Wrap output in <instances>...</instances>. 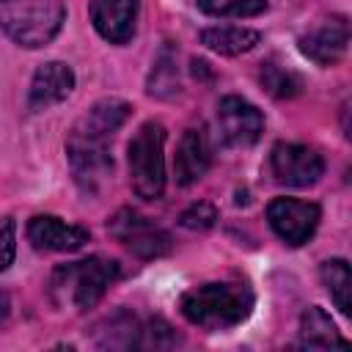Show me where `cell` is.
<instances>
[{
  "instance_id": "1",
  "label": "cell",
  "mask_w": 352,
  "mask_h": 352,
  "mask_svg": "<svg viewBox=\"0 0 352 352\" xmlns=\"http://www.w3.org/2000/svg\"><path fill=\"white\" fill-rule=\"evenodd\" d=\"M132 104L124 99H99L69 132L66 151L72 176L80 184L82 192L96 195L107 176L113 173V157H110V138L124 126L129 118Z\"/></svg>"
},
{
  "instance_id": "2",
  "label": "cell",
  "mask_w": 352,
  "mask_h": 352,
  "mask_svg": "<svg viewBox=\"0 0 352 352\" xmlns=\"http://www.w3.org/2000/svg\"><path fill=\"white\" fill-rule=\"evenodd\" d=\"M116 278H118V264L102 256L60 264L50 278V297L58 308L88 311L104 297L107 286Z\"/></svg>"
},
{
  "instance_id": "3",
  "label": "cell",
  "mask_w": 352,
  "mask_h": 352,
  "mask_svg": "<svg viewBox=\"0 0 352 352\" xmlns=\"http://www.w3.org/2000/svg\"><path fill=\"white\" fill-rule=\"evenodd\" d=\"M253 294L245 283H204L182 297V314L204 330H228L248 319Z\"/></svg>"
},
{
  "instance_id": "4",
  "label": "cell",
  "mask_w": 352,
  "mask_h": 352,
  "mask_svg": "<svg viewBox=\"0 0 352 352\" xmlns=\"http://www.w3.org/2000/svg\"><path fill=\"white\" fill-rule=\"evenodd\" d=\"M66 19L63 0H0V28L22 47H44Z\"/></svg>"
},
{
  "instance_id": "5",
  "label": "cell",
  "mask_w": 352,
  "mask_h": 352,
  "mask_svg": "<svg viewBox=\"0 0 352 352\" xmlns=\"http://www.w3.org/2000/svg\"><path fill=\"white\" fill-rule=\"evenodd\" d=\"M129 182L140 198H160L165 190V126L146 121L129 140Z\"/></svg>"
},
{
  "instance_id": "6",
  "label": "cell",
  "mask_w": 352,
  "mask_h": 352,
  "mask_svg": "<svg viewBox=\"0 0 352 352\" xmlns=\"http://www.w3.org/2000/svg\"><path fill=\"white\" fill-rule=\"evenodd\" d=\"M107 231L140 258H157L170 250V234L135 209H118L107 220Z\"/></svg>"
},
{
  "instance_id": "7",
  "label": "cell",
  "mask_w": 352,
  "mask_h": 352,
  "mask_svg": "<svg viewBox=\"0 0 352 352\" xmlns=\"http://www.w3.org/2000/svg\"><path fill=\"white\" fill-rule=\"evenodd\" d=\"M217 129L226 146H250L264 132V116L242 96H223L217 104Z\"/></svg>"
},
{
  "instance_id": "8",
  "label": "cell",
  "mask_w": 352,
  "mask_h": 352,
  "mask_svg": "<svg viewBox=\"0 0 352 352\" xmlns=\"http://www.w3.org/2000/svg\"><path fill=\"white\" fill-rule=\"evenodd\" d=\"M267 220L286 245H302L319 226V206L297 198H275L267 206Z\"/></svg>"
},
{
  "instance_id": "9",
  "label": "cell",
  "mask_w": 352,
  "mask_h": 352,
  "mask_svg": "<svg viewBox=\"0 0 352 352\" xmlns=\"http://www.w3.org/2000/svg\"><path fill=\"white\" fill-rule=\"evenodd\" d=\"M270 168L280 184L292 187H311L324 173L322 157L300 143H278L270 154Z\"/></svg>"
},
{
  "instance_id": "10",
  "label": "cell",
  "mask_w": 352,
  "mask_h": 352,
  "mask_svg": "<svg viewBox=\"0 0 352 352\" xmlns=\"http://www.w3.org/2000/svg\"><path fill=\"white\" fill-rule=\"evenodd\" d=\"M349 47V22L344 16L324 19L314 30H308L300 38V50L305 58H311L319 66H333L346 55Z\"/></svg>"
},
{
  "instance_id": "11",
  "label": "cell",
  "mask_w": 352,
  "mask_h": 352,
  "mask_svg": "<svg viewBox=\"0 0 352 352\" xmlns=\"http://www.w3.org/2000/svg\"><path fill=\"white\" fill-rule=\"evenodd\" d=\"M74 88V72L69 63L50 60L36 69L30 80V94H28V107L30 110H47L58 102H63Z\"/></svg>"
},
{
  "instance_id": "12",
  "label": "cell",
  "mask_w": 352,
  "mask_h": 352,
  "mask_svg": "<svg viewBox=\"0 0 352 352\" xmlns=\"http://www.w3.org/2000/svg\"><path fill=\"white\" fill-rule=\"evenodd\" d=\"M91 22L102 38L124 44L135 33L138 0H91Z\"/></svg>"
},
{
  "instance_id": "13",
  "label": "cell",
  "mask_w": 352,
  "mask_h": 352,
  "mask_svg": "<svg viewBox=\"0 0 352 352\" xmlns=\"http://www.w3.org/2000/svg\"><path fill=\"white\" fill-rule=\"evenodd\" d=\"M28 239L33 242V248L38 250H80L88 242V231L72 223H63L60 217L52 214H36L28 223Z\"/></svg>"
},
{
  "instance_id": "14",
  "label": "cell",
  "mask_w": 352,
  "mask_h": 352,
  "mask_svg": "<svg viewBox=\"0 0 352 352\" xmlns=\"http://www.w3.org/2000/svg\"><path fill=\"white\" fill-rule=\"evenodd\" d=\"M212 162V146L204 129H187L179 140L176 157H173V170H176V182L179 184H195Z\"/></svg>"
},
{
  "instance_id": "15",
  "label": "cell",
  "mask_w": 352,
  "mask_h": 352,
  "mask_svg": "<svg viewBox=\"0 0 352 352\" xmlns=\"http://www.w3.org/2000/svg\"><path fill=\"white\" fill-rule=\"evenodd\" d=\"M300 336L305 346H346L349 341L338 333L336 322L316 305H311L300 319Z\"/></svg>"
},
{
  "instance_id": "16",
  "label": "cell",
  "mask_w": 352,
  "mask_h": 352,
  "mask_svg": "<svg viewBox=\"0 0 352 352\" xmlns=\"http://www.w3.org/2000/svg\"><path fill=\"white\" fill-rule=\"evenodd\" d=\"M179 63H176V50L170 44H165L157 58H154V66H151V74H148V82H146V91L157 99H170L179 94Z\"/></svg>"
},
{
  "instance_id": "17",
  "label": "cell",
  "mask_w": 352,
  "mask_h": 352,
  "mask_svg": "<svg viewBox=\"0 0 352 352\" xmlns=\"http://www.w3.org/2000/svg\"><path fill=\"white\" fill-rule=\"evenodd\" d=\"M258 38H261L258 30H250V28H209L201 33V41L220 55H242L253 50Z\"/></svg>"
},
{
  "instance_id": "18",
  "label": "cell",
  "mask_w": 352,
  "mask_h": 352,
  "mask_svg": "<svg viewBox=\"0 0 352 352\" xmlns=\"http://www.w3.org/2000/svg\"><path fill=\"white\" fill-rule=\"evenodd\" d=\"M322 280L341 314L352 311V272L344 258H330L322 264Z\"/></svg>"
},
{
  "instance_id": "19",
  "label": "cell",
  "mask_w": 352,
  "mask_h": 352,
  "mask_svg": "<svg viewBox=\"0 0 352 352\" xmlns=\"http://www.w3.org/2000/svg\"><path fill=\"white\" fill-rule=\"evenodd\" d=\"M261 85L272 96H278V99H292V96H297L302 91L300 74H294L292 69H286V66H280L275 60L264 63V69H261Z\"/></svg>"
},
{
  "instance_id": "20",
  "label": "cell",
  "mask_w": 352,
  "mask_h": 352,
  "mask_svg": "<svg viewBox=\"0 0 352 352\" xmlns=\"http://www.w3.org/2000/svg\"><path fill=\"white\" fill-rule=\"evenodd\" d=\"M212 16H253L267 8V0H198Z\"/></svg>"
},
{
  "instance_id": "21",
  "label": "cell",
  "mask_w": 352,
  "mask_h": 352,
  "mask_svg": "<svg viewBox=\"0 0 352 352\" xmlns=\"http://www.w3.org/2000/svg\"><path fill=\"white\" fill-rule=\"evenodd\" d=\"M179 341V336L170 330V324H165L162 319H154L148 324H140V336H138V346H154V349H168Z\"/></svg>"
},
{
  "instance_id": "22",
  "label": "cell",
  "mask_w": 352,
  "mask_h": 352,
  "mask_svg": "<svg viewBox=\"0 0 352 352\" xmlns=\"http://www.w3.org/2000/svg\"><path fill=\"white\" fill-rule=\"evenodd\" d=\"M214 220H217V209L209 201H198V204L187 206L182 212V217H179V223L184 228H190V231H206V228L214 226Z\"/></svg>"
},
{
  "instance_id": "23",
  "label": "cell",
  "mask_w": 352,
  "mask_h": 352,
  "mask_svg": "<svg viewBox=\"0 0 352 352\" xmlns=\"http://www.w3.org/2000/svg\"><path fill=\"white\" fill-rule=\"evenodd\" d=\"M14 220L11 217H0V272L14 261Z\"/></svg>"
},
{
  "instance_id": "24",
  "label": "cell",
  "mask_w": 352,
  "mask_h": 352,
  "mask_svg": "<svg viewBox=\"0 0 352 352\" xmlns=\"http://www.w3.org/2000/svg\"><path fill=\"white\" fill-rule=\"evenodd\" d=\"M8 316V294L6 292H0V322Z\"/></svg>"
}]
</instances>
